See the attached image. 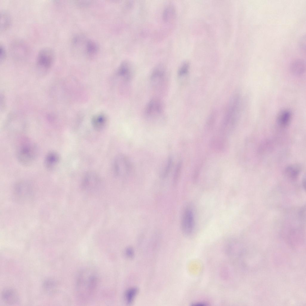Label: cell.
<instances>
[{
	"label": "cell",
	"instance_id": "obj_24",
	"mask_svg": "<svg viewBox=\"0 0 306 306\" xmlns=\"http://www.w3.org/2000/svg\"><path fill=\"white\" fill-rule=\"evenodd\" d=\"M126 255L129 258H132L134 255V252L133 249L130 247L127 248L125 251Z\"/></svg>",
	"mask_w": 306,
	"mask_h": 306
},
{
	"label": "cell",
	"instance_id": "obj_23",
	"mask_svg": "<svg viewBox=\"0 0 306 306\" xmlns=\"http://www.w3.org/2000/svg\"><path fill=\"white\" fill-rule=\"evenodd\" d=\"M44 287L47 290H50L53 288L55 286L54 282L52 281H47L45 282Z\"/></svg>",
	"mask_w": 306,
	"mask_h": 306
},
{
	"label": "cell",
	"instance_id": "obj_7",
	"mask_svg": "<svg viewBox=\"0 0 306 306\" xmlns=\"http://www.w3.org/2000/svg\"><path fill=\"white\" fill-rule=\"evenodd\" d=\"M166 74V70L164 66L159 64L153 69L150 75L151 82L154 86H158L163 81Z\"/></svg>",
	"mask_w": 306,
	"mask_h": 306
},
{
	"label": "cell",
	"instance_id": "obj_11",
	"mask_svg": "<svg viewBox=\"0 0 306 306\" xmlns=\"http://www.w3.org/2000/svg\"><path fill=\"white\" fill-rule=\"evenodd\" d=\"M2 298L4 302L9 304L16 303L19 300V297L16 292L14 290L7 288L2 292Z\"/></svg>",
	"mask_w": 306,
	"mask_h": 306
},
{
	"label": "cell",
	"instance_id": "obj_9",
	"mask_svg": "<svg viewBox=\"0 0 306 306\" xmlns=\"http://www.w3.org/2000/svg\"><path fill=\"white\" fill-rule=\"evenodd\" d=\"M117 74L125 81H130L132 77L133 72L130 63L127 61L122 62L118 68Z\"/></svg>",
	"mask_w": 306,
	"mask_h": 306
},
{
	"label": "cell",
	"instance_id": "obj_8",
	"mask_svg": "<svg viewBox=\"0 0 306 306\" xmlns=\"http://www.w3.org/2000/svg\"><path fill=\"white\" fill-rule=\"evenodd\" d=\"M60 156L57 152L52 151L48 152L46 155L44 160L46 168L49 171L54 170L59 163Z\"/></svg>",
	"mask_w": 306,
	"mask_h": 306
},
{
	"label": "cell",
	"instance_id": "obj_13",
	"mask_svg": "<svg viewBox=\"0 0 306 306\" xmlns=\"http://www.w3.org/2000/svg\"><path fill=\"white\" fill-rule=\"evenodd\" d=\"M91 123L93 127L95 130H100L104 128L106 125V117L103 114L95 115L92 119Z\"/></svg>",
	"mask_w": 306,
	"mask_h": 306
},
{
	"label": "cell",
	"instance_id": "obj_14",
	"mask_svg": "<svg viewBox=\"0 0 306 306\" xmlns=\"http://www.w3.org/2000/svg\"><path fill=\"white\" fill-rule=\"evenodd\" d=\"M175 10L173 5L170 4L167 5L163 11V20L166 22L172 20L175 17Z\"/></svg>",
	"mask_w": 306,
	"mask_h": 306
},
{
	"label": "cell",
	"instance_id": "obj_17",
	"mask_svg": "<svg viewBox=\"0 0 306 306\" xmlns=\"http://www.w3.org/2000/svg\"><path fill=\"white\" fill-rule=\"evenodd\" d=\"M137 291L138 289L135 287L130 288L126 291L125 298L127 303L130 304L132 303L137 293Z\"/></svg>",
	"mask_w": 306,
	"mask_h": 306
},
{
	"label": "cell",
	"instance_id": "obj_12",
	"mask_svg": "<svg viewBox=\"0 0 306 306\" xmlns=\"http://www.w3.org/2000/svg\"><path fill=\"white\" fill-rule=\"evenodd\" d=\"M291 117L292 114L290 111L287 109L283 110L278 115L277 123L281 127H286L290 123Z\"/></svg>",
	"mask_w": 306,
	"mask_h": 306
},
{
	"label": "cell",
	"instance_id": "obj_19",
	"mask_svg": "<svg viewBox=\"0 0 306 306\" xmlns=\"http://www.w3.org/2000/svg\"><path fill=\"white\" fill-rule=\"evenodd\" d=\"M86 48L88 54L89 55H92L97 53L98 47L94 42L89 41L87 43Z\"/></svg>",
	"mask_w": 306,
	"mask_h": 306
},
{
	"label": "cell",
	"instance_id": "obj_3",
	"mask_svg": "<svg viewBox=\"0 0 306 306\" xmlns=\"http://www.w3.org/2000/svg\"><path fill=\"white\" fill-rule=\"evenodd\" d=\"M164 109V105L162 101L157 98H153L146 105L144 114L149 118H156L163 114Z\"/></svg>",
	"mask_w": 306,
	"mask_h": 306
},
{
	"label": "cell",
	"instance_id": "obj_25",
	"mask_svg": "<svg viewBox=\"0 0 306 306\" xmlns=\"http://www.w3.org/2000/svg\"><path fill=\"white\" fill-rule=\"evenodd\" d=\"M0 61H1L3 60L5 56L6 52L4 47L1 45L0 47Z\"/></svg>",
	"mask_w": 306,
	"mask_h": 306
},
{
	"label": "cell",
	"instance_id": "obj_16",
	"mask_svg": "<svg viewBox=\"0 0 306 306\" xmlns=\"http://www.w3.org/2000/svg\"><path fill=\"white\" fill-rule=\"evenodd\" d=\"M1 30L7 28L10 22V18L8 13L2 12L1 14Z\"/></svg>",
	"mask_w": 306,
	"mask_h": 306
},
{
	"label": "cell",
	"instance_id": "obj_6",
	"mask_svg": "<svg viewBox=\"0 0 306 306\" xmlns=\"http://www.w3.org/2000/svg\"><path fill=\"white\" fill-rule=\"evenodd\" d=\"M115 173L118 175L123 176L129 172L131 165L128 159L123 155H120L115 158L114 163Z\"/></svg>",
	"mask_w": 306,
	"mask_h": 306
},
{
	"label": "cell",
	"instance_id": "obj_18",
	"mask_svg": "<svg viewBox=\"0 0 306 306\" xmlns=\"http://www.w3.org/2000/svg\"><path fill=\"white\" fill-rule=\"evenodd\" d=\"M172 164V160L171 157L168 158L166 160L163 170L160 174V176L162 178L166 177L168 175Z\"/></svg>",
	"mask_w": 306,
	"mask_h": 306
},
{
	"label": "cell",
	"instance_id": "obj_22",
	"mask_svg": "<svg viewBox=\"0 0 306 306\" xmlns=\"http://www.w3.org/2000/svg\"><path fill=\"white\" fill-rule=\"evenodd\" d=\"M305 36H303L300 39L299 42V48L302 53H305L306 46Z\"/></svg>",
	"mask_w": 306,
	"mask_h": 306
},
{
	"label": "cell",
	"instance_id": "obj_2",
	"mask_svg": "<svg viewBox=\"0 0 306 306\" xmlns=\"http://www.w3.org/2000/svg\"><path fill=\"white\" fill-rule=\"evenodd\" d=\"M38 153L36 145L30 142L22 143L17 149L16 157L19 162L24 165L31 164L36 160Z\"/></svg>",
	"mask_w": 306,
	"mask_h": 306
},
{
	"label": "cell",
	"instance_id": "obj_4",
	"mask_svg": "<svg viewBox=\"0 0 306 306\" xmlns=\"http://www.w3.org/2000/svg\"><path fill=\"white\" fill-rule=\"evenodd\" d=\"M54 53L51 48H43L38 53L37 64L40 68L47 69L49 68L52 64L54 58Z\"/></svg>",
	"mask_w": 306,
	"mask_h": 306
},
{
	"label": "cell",
	"instance_id": "obj_10",
	"mask_svg": "<svg viewBox=\"0 0 306 306\" xmlns=\"http://www.w3.org/2000/svg\"><path fill=\"white\" fill-rule=\"evenodd\" d=\"M291 72L296 75H301L305 72L306 69L305 61L303 59H297L293 61L290 65Z\"/></svg>",
	"mask_w": 306,
	"mask_h": 306
},
{
	"label": "cell",
	"instance_id": "obj_20",
	"mask_svg": "<svg viewBox=\"0 0 306 306\" xmlns=\"http://www.w3.org/2000/svg\"><path fill=\"white\" fill-rule=\"evenodd\" d=\"M189 68V63L186 62L183 63L180 66L178 72V75L179 77L186 75L188 72Z\"/></svg>",
	"mask_w": 306,
	"mask_h": 306
},
{
	"label": "cell",
	"instance_id": "obj_1",
	"mask_svg": "<svg viewBox=\"0 0 306 306\" xmlns=\"http://www.w3.org/2000/svg\"><path fill=\"white\" fill-rule=\"evenodd\" d=\"M240 106L239 96H233L228 102L221 122L220 131L222 134L231 132L235 128L238 119Z\"/></svg>",
	"mask_w": 306,
	"mask_h": 306
},
{
	"label": "cell",
	"instance_id": "obj_15",
	"mask_svg": "<svg viewBox=\"0 0 306 306\" xmlns=\"http://www.w3.org/2000/svg\"><path fill=\"white\" fill-rule=\"evenodd\" d=\"M300 172V169L299 166L296 165H293L287 167L285 169L286 175L289 177L295 179L299 175Z\"/></svg>",
	"mask_w": 306,
	"mask_h": 306
},
{
	"label": "cell",
	"instance_id": "obj_5",
	"mask_svg": "<svg viewBox=\"0 0 306 306\" xmlns=\"http://www.w3.org/2000/svg\"><path fill=\"white\" fill-rule=\"evenodd\" d=\"M194 225L193 213L192 210L186 208L184 210L182 215L181 226L183 233L189 235L192 232Z\"/></svg>",
	"mask_w": 306,
	"mask_h": 306
},
{
	"label": "cell",
	"instance_id": "obj_21",
	"mask_svg": "<svg viewBox=\"0 0 306 306\" xmlns=\"http://www.w3.org/2000/svg\"><path fill=\"white\" fill-rule=\"evenodd\" d=\"M182 166V162L179 161L176 167L174 175V181L176 182L177 181L180 175Z\"/></svg>",
	"mask_w": 306,
	"mask_h": 306
}]
</instances>
